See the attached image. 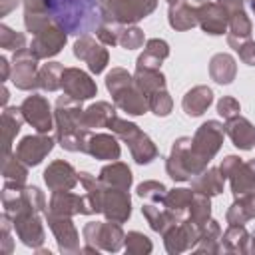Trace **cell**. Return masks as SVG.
Listing matches in <instances>:
<instances>
[{
  "label": "cell",
  "mask_w": 255,
  "mask_h": 255,
  "mask_svg": "<svg viewBox=\"0 0 255 255\" xmlns=\"http://www.w3.org/2000/svg\"><path fill=\"white\" fill-rule=\"evenodd\" d=\"M46 14H52L56 22L72 34H84L100 20L98 4L92 0H42Z\"/></svg>",
  "instance_id": "obj_1"
},
{
  "label": "cell",
  "mask_w": 255,
  "mask_h": 255,
  "mask_svg": "<svg viewBox=\"0 0 255 255\" xmlns=\"http://www.w3.org/2000/svg\"><path fill=\"white\" fill-rule=\"evenodd\" d=\"M221 137H223V129L217 122H207L201 126V129L195 135V141H191L193 145L189 147L191 155H195V159L199 161L201 167H203L205 159H209L217 151Z\"/></svg>",
  "instance_id": "obj_2"
},
{
  "label": "cell",
  "mask_w": 255,
  "mask_h": 255,
  "mask_svg": "<svg viewBox=\"0 0 255 255\" xmlns=\"http://www.w3.org/2000/svg\"><path fill=\"white\" fill-rule=\"evenodd\" d=\"M12 84L20 90H30L38 82L36 78V56L26 50H18L12 62Z\"/></svg>",
  "instance_id": "obj_3"
},
{
  "label": "cell",
  "mask_w": 255,
  "mask_h": 255,
  "mask_svg": "<svg viewBox=\"0 0 255 255\" xmlns=\"http://www.w3.org/2000/svg\"><path fill=\"white\" fill-rule=\"evenodd\" d=\"M22 116L40 131L46 133L52 128V120H50V106L42 96H30L24 100L22 104Z\"/></svg>",
  "instance_id": "obj_4"
},
{
  "label": "cell",
  "mask_w": 255,
  "mask_h": 255,
  "mask_svg": "<svg viewBox=\"0 0 255 255\" xmlns=\"http://www.w3.org/2000/svg\"><path fill=\"white\" fill-rule=\"evenodd\" d=\"M52 139L44 135H28L24 137L16 147V157L24 161L26 165H36L42 161V157L52 149Z\"/></svg>",
  "instance_id": "obj_5"
},
{
  "label": "cell",
  "mask_w": 255,
  "mask_h": 255,
  "mask_svg": "<svg viewBox=\"0 0 255 255\" xmlns=\"http://www.w3.org/2000/svg\"><path fill=\"white\" fill-rule=\"evenodd\" d=\"M66 42V34L60 28H42L40 32H36V38L32 42V54L36 58H48L60 52V48Z\"/></svg>",
  "instance_id": "obj_6"
},
{
  "label": "cell",
  "mask_w": 255,
  "mask_h": 255,
  "mask_svg": "<svg viewBox=\"0 0 255 255\" xmlns=\"http://www.w3.org/2000/svg\"><path fill=\"white\" fill-rule=\"evenodd\" d=\"M62 86L68 92V96L76 100H86L96 94V84L80 70H64Z\"/></svg>",
  "instance_id": "obj_7"
},
{
  "label": "cell",
  "mask_w": 255,
  "mask_h": 255,
  "mask_svg": "<svg viewBox=\"0 0 255 255\" xmlns=\"http://www.w3.org/2000/svg\"><path fill=\"white\" fill-rule=\"evenodd\" d=\"M74 175H76V173H74L72 165H70V163H64V161H56V163H52V165L44 171L46 183H48L52 189H56V191L72 187L74 181H76Z\"/></svg>",
  "instance_id": "obj_8"
},
{
  "label": "cell",
  "mask_w": 255,
  "mask_h": 255,
  "mask_svg": "<svg viewBox=\"0 0 255 255\" xmlns=\"http://www.w3.org/2000/svg\"><path fill=\"white\" fill-rule=\"evenodd\" d=\"M227 133L241 149H251L255 143V128L243 118H231L227 124Z\"/></svg>",
  "instance_id": "obj_9"
},
{
  "label": "cell",
  "mask_w": 255,
  "mask_h": 255,
  "mask_svg": "<svg viewBox=\"0 0 255 255\" xmlns=\"http://www.w3.org/2000/svg\"><path fill=\"white\" fill-rule=\"evenodd\" d=\"M104 211L110 219L124 221L129 215V197L124 191H112V195L104 201Z\"/></svg>",
  "instance_id": "obj_10"
},
{
  "label": "cell",
  "mask_w": 255,
  "mask_h": 255,
  "mask_svg": "<svg viewBox=\"0 0 255 255\" xmlns=\"http://www.w3.org/2000/svg\"><path fill=\"white\" fill-rule=\"evenodd\" d=\"M74 52H76L78 58H82V60H86V62L90 64V70H92V72H102V70H104L106 60H108V54H106L102 48H98L92 40H90V50H86V46H84L82 40H78Z\"/></svg>",
  "instance_id": "obj_11"
},
{
  "label": "cell",
  "mask_w": 255,
  "mask_h": 255,
  "mask_svg": "<svg viewBox=\"0 0 255 255\" xmlns=\"http://www.w3.org/2000/svg\"><path fill=\"white\" fill-rule=\"evenodd\" d=\"M88 151L92 155L100 157V159H112V157L116 159L120 155V147L114 141V137H110V135H96V137H92L90 143H88Z\"/></svg>",
  "instance_id": "obj_12"
},
{
  "label": "cell",
  "mask_w": 255,
  "mask_h": 255,
  "mask_svg": "<svg viewBox=\"0 0 255 255\" xmlns=\"http://www.w3.org/2000/svg\"><path fill=\"white\" fill-rule=\"evenodd\" d=\"M203 12L209 14V18H207V16H199L203 30H207L209 34H223V32H225V24H227L225 12H223L217 4H209V6H205Z\"/></svg>",
  "instance_id": "obj_13"
},
{
  "label": "cell",
  "mask_w": 255,
  "mask_h": 255,
  "mask_svg": "<svg viewBox=\"0 0 255 255\" xmlns=\"http://www.w3.org/2000/svg\"><path fill=\"white\" fill-rule=\"evenodd\" d=\"M209 104H211V90H207V88H195V90H191V92L185 96V100H183V108H185V112H187L189 116H199V114H203V110H205Z\"/></svg>",
  "instance_id": "obj_14"
},
{
  "label": "cell",
  "mask_w": 255,
  "mask_h": 255,
  "mask_svg": "<svg viewBox=\"0 0 255 255\" xmlns=\"http://www.w3.org/2000/svg\"><path fill=\"white\" fill-rule=\"evenodd\" d=\"M20 114H22V110H16V108H6L4 110V116H2V131H4V149H6V155L10 151L12 137L20 129V124H22Z\"/></svg>",
  "instance_id": "obj_15"
},
{
  "label": "cell",
  "mask_w": 255,
  "mask_h": 255,
  "mask_svg": "<svg viewBox=\"0 0 255 255\" xmlns=\"http://www.w3.org/2000/svg\"><path fill=\"white\" fill-rule=\"evenodd\" d=\"M211 74L213 78L219 82V84H229L233 80V74H235V66H233V60L229 56H215L211 60Z\"/></svg>",
  "instance_id": "obj_16"
},
{
  "label": "cell",
  "mask_w": 255,
  "mask_h": 255,
  "mask_svg": "<svg viewBox=\"0 0 255 255\" xmlns=\"http://www.w3.org/2000/svg\"><path fill=\"white\" fill-rule=\"evenodd\" d=\"M102 181L112 183V185H120L122 189H126V187L129 185V181H131V173H129V169H128L126 165L114 163V165L104 167V171H102Z\"/></svg>",
  "instance_id": "obj_17"
},
{
  "label": "cell",
  "mask_w": 255,
  "mask_h": 255,
  "mask_svg": "<svg viewBox=\"0 0 255 255\" xmlns=\"http://www.w3.org/2000/svg\"><path fill=\"white\" fill-rule=\"evenodd\" d=\"M62 76H64L62 66H58L56 62H52V64H46L42 68V72L38 76V84L44 90H56L58 86H62V82H58V80H62Z\"/></svg>",
  "instance_id": "obj_18"
},
{
  "label": "cell",
  "mask_w": 255,
  "mask_h": 255,
  "mask_svg": "<svg viewBox=\"0 0 255 255\" xmlns=\"http://www.w3.org/2000/svg\"><path fill=\"white\" fill-rule=\"evenodd\" d=\"M112 108L108 106V104H98V106H92L88 112H86V116H84V122H86V126H102V124H108L114 116H112Z\"/></svg>",
  "instance_id": "obj_19"
},
{
  "label": "cell",
  "mask_w": 255,
  "mask_h": 255,
  "mask_svg": "<svg viewBox=\"0 0 255 255\" xmlns=\"http://www.w3.org/2000/svg\"><path fill=\"white\" fill-rule=\"evenodd\" d=\"M4 177L6 181H16V183H22L24 177H26V169L20 165V159L16 157H8L6 155V161H4Z\"/></svg>",
  "instance_id": "obj_20"
},
{
  "label": "cell",
  "mask_w": 255,
  "mask_h": 255,
  "mask_svg": "<svg viewBox=\"0 0 255 255\" xmlns=\"http://www.w3.org/2000/svg\"><path fill=\"white\" fill-rule=\"evenodd\" d=\"M221 185H223V175H217L215 169L203 173V179H195V187H201L203 193H219Z\"/></svg>",
  "instance_id": "obj_21"
},
{
  "label": "cell",
  "mask_w": 255,
  "mask_h": 255,
  "mask_svg": "<svg viewBox=\"0 0 255 255\" xmlns=\"http://www.w3.org/2000/svg\"><path fill=\"white\" fill-rule=\"evenodd\" d=\"M169 22L173 28H189L195 24V18H193V10L189 8H171L169 10Z\"/></svg>",
  "instance_id": "obj_22"
},
{
  "label": "cell",
  "mask_w": 255,
  "mask_h": 255,
  "mask_svg": "<svg viewBox=\"0 0 255 255\" xmlns=\"http://www.w3.org/2000/svg\"><path fill=\"white\" fill-rule=\"evenodd\" d=\"M0 44L6 50H22L24 46V36L12 32L8 26H0Z\"/></svg>",
  "instance_id": "obj_23"
},
{
  "label": "cell",
  "mask_w": 255,
  "mask_h": 255,
  "mask_svg": "<svg viewBox=\"0 0 255 255\" xmlns=\"http://www.w3.org/2000/svg\"><path fill=\"white\" fill-rule=\"evenodd\" d=\"M151 100H149V106L155 110V114L157 116H165V114H169V108H171V102H169V98H167V94L161 90H157V92H153V96H149Z\"/></svg>",
  "instance_id": "obj_24"
},
{
  "label": "cell",
  "mask_w": 255,
  "mask_h": 255,
  "mask_svg": "<svg viewBox=\"0 0 255 255\" xmlns=\"http://www.w3.org/2000/svg\"><path fill=\"white\" fill-rule=\"evenodd\" d=\"M143 42V36L139 34L137 28H131V30H126L124 36L120 38V44L126 46V48H137L139 44Z\"/></svg>",
  "instance_id": "obj_25"
},
{
  "label": "cell",
  "mask_w": 255,
  "mask_h": 255,
  "mask_svg": "<svg viewBox=\"0 0 255 255\" xmlns=\"http://www.w3.org/2000/svg\"><path fill=\"white\" fill-rule=\"evenodd\" d=\"M145 54H149V56L161 60V58L167 56V44L161 42V40H149V42H147V52H145Z\"/></svg>",
  "instance_id": "obj_26"
},
{
  "label": "cell",
  "mask_w": 255,
  "mask_h": 255,
  "mask_svg": "<svg viewBox=\"0 0 255 255\" xmlns=\"http://www.w3.org/2000/svg\"><path fill=\"white\" fill-rule=\"evenodd\" d=\"M235 112H239V104H237L235 100L223 98V100L219 102V114H221L223 118H231Z\"/></svg>",
  "instance_id": "obj_27"
},
{
  "label": "cell",
  "mask_w": 255,
  "mask_h": 255,
  "mask_svg": "<svg viewBox=\"0 0 255 255\" xmlns=\"http://www.w3.org/2000/svg\"><path fill=\"white\" fill-rule=\"evenodd\" d=\"M155 191H165L163 189V185L161 183H141L139 187H137V193L141 195V197H149V195H155Z\"/></svg>",
  "instance_id": "obj_28"
},
{
  "label": "cell",
  "mask_w": 255,
  "mask_h": 255,
  "mask_svg": "<svg viewBox=\"0 0 255 255\" xmlns=\"http://www.w3.org/2000/svg\"><path fill=\"white\" fill-rule=\"evenodd\" d=\"M237 50H239L241 58H243L247 64H255V44H253V42H249V44H245V46H239Z\"/></svg>",
  "instance_id": "obj_29"
},
{
  "label": "cell",
  "mask_w": 255,
  "mask_h": 255,
  "mask_svg": "<svg viewBox=\"0 0 255 255\" xmlns=\"http://www.w3.org/2000/svg\"><path fill=\"white\" fill-rule=\"evenodd\" d=\"M133 4H135L137 12H139V14H141V18H143L147 12H151V10H153L155 0H137V2H133Z\"/></svg>",
  "instance_id": "obj_30"
},
{
  "label": "cell",
  "mask_w": 255,
  "mask_h": 255,
  "mask_svg": "<svg viewBox=\"0 0 255 255\" xmlns=\"http://www.w3.org/2000/svg\"><path fill=\"white\" fill-rule=\"evenodd\" d=\"M0 4H2L0 12H2V14H6V12H10V10L18 4V0H0Z\"/></svg>",
  "instance_id": "obj_31"
}]
</instances>
